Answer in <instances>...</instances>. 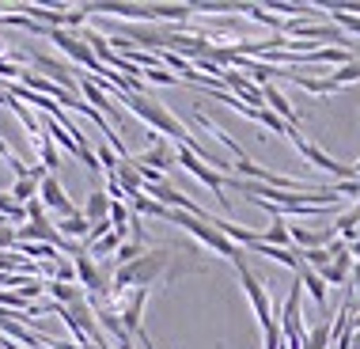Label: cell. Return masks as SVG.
<instances>
[{
	"mask_svg": "<svg viewBox=\"0 0 360 349\" xmlns=\"http://www.w3.org/2000/svg\"><path fill=\"white\" fill-rule=\"evenodd\" d=\"M167 262H171L167 250H144L137 262H129V266L114 269L110 293L122 296V293H133V288H148V285H155V277L167 269Z\"/></svg>",
	"mask_w": 360,
	"mask_h": 349,
	"instance_id": "obj_1",
	"label": "cell"
},
{
	"mask_svg": "<svg viewBox=\"0 0 360 349\" xmlns=\"http://www.w3.org/2000/svg\"><path fill=\"white\" fill-rule=\"evenodd\" d=\"M288 141L296 144V152H300V156H304L307 163H315V167H323V171H330V174H334L338 182H353V179H356V167H349V163H338V160H330L326 152L319 148V144H311V141H304V133H300V129L292 133Z\"/></svg>",
	"mask_w": 360,
	"mask_h": 349,
	"instance_id": "obj_2",
	"label": "cell"
},
{
	"mask_svg": "<svg viewBox=\"0 0 360 349\" xmlns=\"http://www.w3.org/2000/svg\"><path fill=\"white\" fill-rule=\"evenodd\" d=\"M174 160H179L182 167H186L198 182H205V186H209L212 193H217V201L224 205V212H228V193H224V186H228V182H224V174H220V171H212L209 163H201L190 148H182V144H179V152H174Z\"/></svg>",
	"mask_w": 360,
	"mask_h": 349,
	"instance_id": "obj_3",
	"label": "cell"
},
{
	"mask_svg": "<svg viewBox=\"0 0 360 349\" xmlns=\"http://www.w3.org/2000/svg\"><path fill=\"white\" fill-rule=\"evenodd\" d=\"M239 269V281H243V288H247V296H250V304H255V315H258V323H262V331L266 326H274L277 323V315H274V304H269V296H266V288H262V281L255 277V269L243 262Z\"/></svg>",
	"mask_w": 360,
	"mask_h": 349,
	"instance_id": "obj_4",
	"label": "cell"
},
{
	"mask_svg": "<svg viewBox=\"0 0 360 349\" xmlns=\"http://www.w3.org/2000/svg\"><path fill=\"white\" fill-rule=\"evenodd\" d=\"M80 95H84V99L91 103L95 110H99L110 125H122V110H118V103H114L110 95H106L103 87L95 84V76H80Z\"/></svg>",
	"mask_w": 360,
	"mask_h": 349,
	"instance_id": "obj_5",
	"label": "cell"
},
{
	"mask_svg": "<svg viewBox=\"0 0 360 349\" xmlns=\"http://www.w3.org/2000/svg\"><path fill=\"white\" fill-rule=\"evenodd\" d=\"M38 198H42V205H46V209H57V212H61L65 220L80 212V209H76L72 201H69V193H65V186L53 179V174H46V179H42V190H38Z\"/></svg>",
	"mask_w": 360,
	"mask_h": 349,
	"instance_id": "obj_6",
	"label": "cell"
},
{
	"mask_svg": "<svg viewBox=\"0 0 360 349\" xmlns=\"http://www.w3.org/2000/svg\"><path fill=\"white\" fill-rule=\"evenodd\" d=\"M133 163H137V167H148V171H160V174H163V171L174 163V152H171L167 141H152V148L141 152V156H133Z\"/></svg>",
	"mask_w": 360,
	"mask_h": 349,
	"instance_id": "obj_7",
	"label": "cell"
},
{
	"mask_svg": "<svg viewBox=\"0 0 360 349\" xmlns=\"http://www.w3.org/2000/svg\"><path fill=\"white\" fill-rule=\"evenodd\" d=\"M262 95H266V106H269V110H274L277 114V118L281 122H288L292 125V129H300V114L296 110H292V103L285 99V95H281L277 91V87L274 84H266V87H262Z\"/></svg>",
	"mask_w": 360,
	"mask_h": 349,
	"instance_id": "obj_8",
	"label": "cell"
},
{
	"mask_svg": "<svg viewBox=\"0 0 360 349\" xmlns=\"http://www.w3.org/2000/svg\"><path fill=\"white\" fill-rule=\"evenodd\" d=\"M193 118H198V125H201V129H209V133H212V137H217V141L224 144V148H228V152H231V156H236V160H250V156H247V152H243V148H239V144H236V141H231V133H228V129H220V125H217V122H212V118H209V114H201V110H198V114H193Z\"/></svg>",
	"mask_w": 360,
	"mask_h": 349,
	"instance_id": "obj_9",
	"label": "cell"
},
{
	"mask_svg": "<svg viewBox=\"0 0 360 349\" xmlns=\"http://www.w3.org/2000/svg\"><path fill=\"white\" fill-rule=\"evenodd\" d=\"M110 193L106 190H95V193H87V205H84V217L91 220V224H99V220H110Z\"/></svg>",
	"mask_w": 360,
	"mask_h": 349,
	"instance_id": "obj_10",
	"label": "cell"
},
{
	"mask_svg": "<svg viewBox=\"0 0 360 349\" xmlns=\"http://www.w3.org/2000/svg\"><path fill=\"white\" fill-rule=\"evenodd\" d=\"M236 12H243L247 19H255V23H266L269 31H285V19L274 15L269 8H262V4H236Z\"/></svg>",
	"mask_w": 360,
	"mask_h": 349,
	"instance_id": "obj_11",
	"label": "cell"
},
{
	"mask_svg": "<svg viewBox=\"0 0 360 349\" xmlns=\"http://www.w3.org/2000/svg\"><path fill=\"white\" fill-rule=\"evenodd\" d=\"M296 277H300V285H304L307 293H311V300H315L319 307H326V281L319 277V274H315V269H311V266H304V269H300Z\"/></svg>",
	"mask_w": 360,
	"mask_h": 349,
	"instance_id": "obj_12",
	"label": "cell"
},
{
	"mask_svg": "<svg viewBox=\"0 0 360 349\" xmlns=\"http://www.w3.org/2000/svg\"><path fill=\"white\" fill-rule=\"evenodd\" d=\"M57 231H61L65 239H87V231H91V220L84 217V212H76V217H69V220H61V224H57Z\"/></svg>",
	"mask_w": 360,
	"mask_h": 349,
	"instance_id": "obj_13",
	"label": "cell"
},
{
	"mask_svg": "<svg viewBox=\"0 0 360 349\" xmlns=\"http://www.w3.org/2000/svg\"><path fill=\"white\" fill-rule=\"evenodd\" d=\"M262 243H269V247H285V250H292V231H288V224H285V220H274V224L266 228V236H262Z\"/></svg>",
	"mask_w": 360,
	"mask_h": 349,
	"instance_id": "obj_14",
	"label": "cell"
},
{
	"mask_svg": "<svg viewBox=\"0 0 360 349\" xmlns=\"http://www.w3.org/2000/svg\"><path fill=\"white\" fill-rule=\"evenodd\" d=\"M122 243H125V236H122V231H110V236H103L99 243H95L91 250H87V255H91L95 262H99V258H106V255L114 258V255H118V247H122Z\"/></svg>",
	"mask_w": 360,
	"mask_h": 349,
	"instance_id": "obj_15",
	"label": "cell"
},
{
	"mask_svg": "<svg viewBox=\"0 0 360 349\" xmlns=\"http://www.w3.org/2000/svg\"><path fill=\"white\" fill-rule=\"evenodd\" d=\"M144 255V243H137V239H125V243L118 247V255H114V269H122V266H129V262H137Z\"/></svg>",
	"mask_w": 360,
	"mask_h": 349,
	"instance_id": "obj_16",
	"label": "cell"
},
{
	"mask_svg": "<svg viewBox=\"0 0 360 349\" xmlns=\"http://www.w3.org/2000/svg\"><path fill=\"white\" fill-rule=\"evenodd\" d=\"M330 342H334V323H319L315 331H307L304 349H326Z\"/></svg>",
	"mask_w": 360,
	"mask_h": 349,
	"instance_id": "obj_17",
	"label": "cell"
},
{
	"mask_svg": "<svg viewBox=\"0 0 360 349\" xmlns=\"http://www.w3.org/2000/svg\"><path fill=\"white\" fill-rule=\"evenodd\" d=\"M0 160H4L8 167H12V174H15V179H27V174H31V167H27V163L15 156V152H12V144H8L4 137H0Z\"/></svg>",
	"mask_w": 360,
	"mask_h": 349,
	"instance_id": "obj_18",
	"label": "cell"
},
{
	"mask_svg": "<svg viewBox=\"0 0 360 349\" xmlns=\"http://www.w3.org/2000/svg\"><path fill=\"white\" fill-rule=\"evenodd\" d=\"M330 23L342 27L345 34H360V15H349V12H338V8H330Z\"/></svg>",
	"mask_w": 360,
	"mask_h": 349,
	"instance_id": "obj_19",
	"label": "cell"
},
{
	"mask_svg": "<svg viewBox=\"0 0 360 349\" xmlns=\"http://www.w3.org/2000/svg\"><path fill=\"white\" fill-rule=\"evenodd\" d=\"M38 156H42V171H46V174H50V171H57V167H61V148H57V144H53V141H46V144H42V148H38Z\"/></svg>",
	"mask_w": 360,
	"mask_h": 349,
	"instance_id": "obj_20",
	"label": "cell"
},
{
	"mask_svg": "<svg viewBox=\"0 0 360 349\" xmlns=\"http://www.w3.org/2000/svg\"><path fill=\"white\" fill-rule=\"evenodd\" d=\"M330 80H334L338 87L360 80V61H349V65H342V69H334V72H330Z\"/></svg>",
	"mask_w": 360,
	"mask_h": 349,
	"instance_id": "obj_21",
	"label": "cell"
},
{
	"mask_svg": "<svg viewBox=\"0 0 360 349\" xmlns=\"http://www.w3.org/2000/svg\"><path fill=\"white\" fill-rule=\"evenodd\" d=\"M141 76H144V80H152V84H167V87H171V84H179V76L167 72V69H144Z\"/></svg>",
	"mask_w": 360,
	"mask_h": 349,
	"instance_id": "obj_22",
	"label": "cell"
},
{
	"mask_svg": "<svg viewBox=\"0 0 360 349\" xmlns=\"http://www.w3.org/2000/svg\"><path fill=\"white\" fill-rule=\"evenodd\" d=\"M15 243H19V236H15V228H0V250H15Z\"/></svg>",
	"mask_w": 360,
	"mask_h": 349,
	"instance_id": "obj_23",
	"label": "cell"
},
{
	"mask_svg": "<svg viewBox=\"0 0 360 349\" xmlns=\"http://www.w3.org/2000/svg\"><path fill=\"white\" fill-rule=\"evenodd\" d=\"M349 281H353V288H356V293H360V262H356V266H353V277H349Z\"/></svg>",
	"mask_w": 360,
	"mask_h": 349,
	"instance_id": "obj_24",
	"label": "cell"
},
{
	"mask_svg": "<svg viewBox=\"0 0 360 349\" xmlns=\"http://www.w3.org/2000/svg\"><path fill=\"white\" fill-rule=\"evenodd\" d=\"M137 342H141V345H144V349H155V345H152V338H148V334H144V331H141V334H137Z\"/></svg>",
	"mask_w": 360,
	"mask_h": 349,
	"instance_id": "obj_25",
	"label": "cell"
},
{
	"mask_svg": "<svg viewBox=\"0 0 360 349\" xmlns=\"http://www.w3.org/2000/svg\"><path fill=\"white\" fill-rule=\"evenodd\" d=\"M349 349H360V331L353 334V342H349Z\"/></svg>",
	"mask_w": 360,
	"mask_h": 349,
	"instance_id": "obj_26",
	"label": "cell"
}]
</instances>
